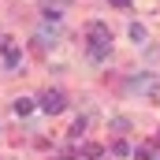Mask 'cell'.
<instances>
[{
  "mask_svg": "<svg viewBox=\"0 0 160 160\" xmlns=\"http://www.w3.org/2000/svg\"><path fill=\"white\" fill-rule=\"evenodd\" d=\"M112 4H119V8H127V4H130V0H112Z\"/></svg>",
  "mask_w": 160,
  "mask_h": 160,
  "instance_id": "obj_10",
  "label": "cell"
},
{
  "mask_svg": "<svg viewBox=\"0 0 160 160\" xmlns=\"http://www.w3.org/2000/svg\"><path fill=\"white\" fill-rule=\"evenodd\" d=\"M4 60H8V63H11V67H15V63H19V48H15V45H11V41H4Z\"/></svg>",
  "mask_w": 160,
  "mask_h": 160,
  "instance_id": "obj_4",
  "label": "cell"
},
{
  "mask_svg": "<svg viewBox=\"0 0 160 160\" xmlns=\"http://www.w3.org/2000/svg\"><path fill=\"white\" fill-rule=\"evenodd\" d=\"M30 108H34V101H26V97H19V101H15V112H19V116H26Z\"/></svg>",
  "mask_w": 160,
  "mask_h": 160,
  "instance_id": "obj_6",
  "label": "cell"
},
{
  "mask_svg": "<svg viewBox=\"0 0 160 160\" xmlns=\"http://www.w3.org/2000/svg\"><path fill=\"white\" fill-rule=\"evenodd\" d=\"M127 89L130 93H157L160 86H157V75L153 71H142V75H134V78L127 82Z\"/></svg>",
  "mask_w": 160,
  "mask_h": 160,
  "instance_id": "obj_2",
  "label": "cell"
},
{
  "mask_svg": "<svg viewBox=\"0 0 160 160\" xmlns=\"http://www.w3.org/2000/svg\"><path fill=\"white\" fill-rule=\"evenodd\" d=\"M86 34H89V60H104L112 52V30L104 22H89Z\"/></svg>",
  "mask_w": 160,
  "mask_h": 160,
  "instance_id": "obj_1",
  "label": "cell"
},
{
  "mask_svg": "<svg viewBox=\"0 0 160 160\" xmlns=\"http://www.w3.org/2000/svg\"><path fill=\"white\" fill-rule=\"evenodd\" d=\"M130 38H134V41H145V26H142V22H130Z\"/></svg>",
  "mask_w": 160,
  "mask_h": 160,
  "instance_id": "obj_7",
  "label": "cell"
},
{
  "mask_svg": "<svg viewBox=\"0 0 160 160\" xmlns=\"http://www.w3.org/2000/svg\"><path fill=\"white\" fill-rule=\"evenodd\" d=\"M134 157L138 160H153V153H149V149H134Z\"/></svg>",
  "mask_w": 160,
  "mask_h": 160,
  "instance_id": "obj_9",
  "label": "cell"
},
{
  "mask_svg": "<svg viewBox=\"0 0 160 160\" xmlns=\"http://www.w3.org/2000/svg\"><path fill=\"white\" fill-rule=\"evenodd\" d=\"M101 153H104V149H101V145H93V142H89V145H82V157H86V160H97Z\"/></svg>",
  "mask_w": 160,
  "mask_h": 160,
  "instance_id": "obj_5",
  "label": "cell"
},
{
  "mask_svg": "<svg viewBox=\"0 0 160 160\" xmlns=\"http://www.w3.org/2000/svg\"><path fill=\"white\" fill-rule=\"evenodd\" d=\"M41 108H45L48 116H60V112L67 108V104H63V93H60V89H45V93H41Z\"/></svg>",
  "mask_w": 160,
  "mask_h": 160,
  "instance_id": "obj_3",
  "label": "cell"
},
{
  "mask_svg": "<svg viewBox=\"0 0 160 160\" xmlns=\"http://www.w3.org/2000/svg\"><path fill=\"white\" fill-rule=\"evenodd\" d=\"M112 153H116V157H127V153H130V145H127V142H116V145H112Z\"/></svg>",
  "mask_w": 160,
  "mask_h": 160,
  "instance_id": "obj_8",
  "label": "cell"
}]
</instances>
